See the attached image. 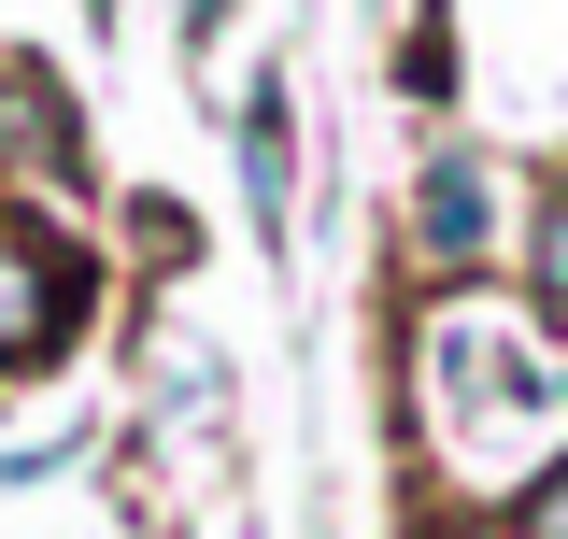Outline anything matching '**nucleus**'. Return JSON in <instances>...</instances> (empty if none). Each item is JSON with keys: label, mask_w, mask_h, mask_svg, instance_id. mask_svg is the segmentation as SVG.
<instances>
[{"label": "nucleus", "mask_w": 568, "mask_h": 539, "mask_svg": "<svg viewBox=\"0 0 568 539\" xmlns=\"http://www.w3.org/2000/svg\"><path fill=\"white\" fill-rule=\"evenodd\" d=\"M71 313H85V256L0 213V369H43L71 340Z\"/></svg>", "instance_id": "nucleus-1"}, {"label": "nucleus", "mask_w": 568, "mask_h": 539, "mask_svg": "<svg viewBox=\"0 0 568 539\" xmlns=\"http://www.w3.org/2000/svg\"><path fill=\"white\" fill-rule=\"evenodd\" d=\"M497 242V171L469 142H426V185H413V256L426 270H484Z\"/></svg>", "instance_id": "nucleus-2"}, {"label": "nucleus", "mask_w": 568, "mask_h": 539, "mask_svg": "<svg viewBox=\"0 0 568 539\" xmlns=\"http://www.w3.org/2000/svg\"><path fill=\"white\" fill-rule=\"evenodd\" d=\"M0 171L29 185H85V129H71V85L43 58H0Z\"/></svg>", "instance_id": "nucleus-3"}, {"label": "nucleus", "mask_w": 568, "mask_h": 539, "mask_svg": "<svg viewBox=\"0 0 568 539\" xmlns=\"http://www.w3.org/2000/svg\"><path fill=\"white\" fill-rule=\"evenodd\" d=\"M242 213H256V242H284V71H256V100H242Z\"/></svg>", "instance_id": "nucleus-4"}, {"label": "nucleus", "mask_w": 568, "mask_h": 539, "mask_svg": "<svg viewBox=\"0 0 568 539\" xmlns=\"http://www.w3.org/2000/svg\"><path fill=\"white\" fill-rule=\"evenodd\" d=\"M540 313H555V327H568V200L540 213Z\"/></svg>", "instance_id": "nucleus-5"}, {"label": "nucleus", "mask_w": 568, "mask_h": 539, "mask_svg": "<svg viewBox=\"0 0 568 539\" xmlns=\"http://www.w3.org/2000/svg\"><path fill=\"white\" fill-rule=\"evenodd\" d=\"M526 539H568V469L540 482V497H526Z\"/></svg>", "instance_id": "nucleus-6"}, {"label": "nucleus", "mask_w": 568, "mask_h": 539, "mask_svg": "<svg viewBox=\"0 0 568 539\" xmlns=\"http://www.w3.org/2000/svg\"><path fill=\"white\" fill-rule=\"evenodd\" d=\"M85 14H114V0H85Z\"/></svg>", "instance_id": "nucleus-7"}]
</instances>
